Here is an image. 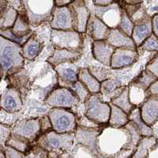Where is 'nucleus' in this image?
<instances>
[{
    "label": "nucleus",
    "instance_id": "obj_5",
    "mask_svg": "<svg viewBox=\"0 0 158 158\" xmlns=\"http://www.w3.org/2000/svg\"><path fill=\"white\" fill-rule=\"evenodd\" d=\"M84 115L99 126L106 125L110 115V102L102 99L100 92L91 94L84 102Z\"/></svg>",
    "mask_w": 158,
    "mask_h": 158
},
{
    "label": "nucleus",
    "instance_id": "obj_38",
    "mask_svg": "<svg viewBox=\"0 0 158 158\" xmlns=\"http://www.w3.org/2000/svg\"><path fill=\"white\" fill-rule=\"evenodd\" d=\"M145 69L149 71L153 76L158 80V52H156L152 59L148 63Z\"/></svg>",
    "mask_w": 158,
    "mask_h": 158
},
{
    "label": "nucleus",
    "instance_id": "obj_41",
    "mask_svg": "<svg viewBox=\"0 0 158 158\" xmlns=\"http://www.w3.org/2000/svg\"><path fill=\"white\" fill-rule=\"evenodd\" d=\"M146 158H158V141L149 149Z\"/></svg>",
    "mask_w": 158,
    "mask_h": 158
},
{
    "label": "nucleus",
    "instance_id": "obj_46",
    "mask_svg": "<svg viewBox=\"0 0 158 158\" xmlns=\"http://www.w3.org/2000/svg\"><path fill=\"white\" fill-rule=\"evenodd\" d=\"M2 79V73H1V69H0V80Z\"/></svg>",
    "mask_w": 158,
    "mask_h": 158
},
{
    "label": "nucleus",
    "instance_id": "obj_24",
    "mask_svg": "<svg viewBox=\"0 0 158 158\" xmlns=\"http://www.w3.org/2000/svg\"><path fill=\"white\" fill-rule=\"evenodd\" d=\"M78 80L84 84L91 94L100 92L101 83L90 73L88 68H79Z\"/></svg>",
    "mask_w": 158,
    "mask_h": 158
},
{
    "label": "nucleus",
    "instance_id": "obj_2",
    "mask_svg": "<svg viewBox=\"0 0 158 158\" xmlns=\"http://www.w3.org/2000/svg\"><path fill=\"white\" fill-rule=\"evenodd\" d=\"M23 46L0 36V69L2 78L17 74L24 68Z\"/></svg>",
    "mask_w": 158,
    "mask_h": 158
},
{
    "label": "nucleus",
    "instance_id": "obj_48",
    "mask_svg": "<svg viewBox=\"0 0 158 158\" xmlns=\"http://www.w3.org/2000/svg\"><path fill=\"white\" fill-rule=\"evenodd\" d=\"M131 158H132V157H131Z\"/></svg>",
    "mask_w": 158,
    "mask_h": 158
},
{
    "label": "nucleus",
    "instance_id": "obj_32",
    "mask_svg": "<svg viewBox=\"0 0 158 158\" xmlns=\"http://www.w3.org/2000/svg\"><path fill=\"white\" fill-rule=\"evenodd\" d=\"M69 89H71L72 91L74 92L75 94L76 95V96L78 97L79 100H80V102H82L84 103L87 99H88L89 95H91L88 90L84 87V84H82L80 81H76L75 82L74 84H73L72 85L70 86V88Z\"/></svg>",
    "mask_w": 158,
    "mask_h": 158
},
{
    "label": "nucleus",
    "instance_id": "obj_4",
    "mask_svg": "<svg viewBox=\"0 0 158 158\" xmlns=\"http://www.w3.org/2000/svg\"><path fill=\"white\" fill-rule=\"evenodd\" d=\"M36 145L41 147L48 152L57 153L68 152L71 150L75 142V133L59 134L50 130L41 134L36 140Z\"/></svg>",
    "mask_w": 158,
    "mask_h": 158
},
{
    "label": "nucleus",
    "instance_id": "obj_10",
    "mask_svg": "<svg viewBox=\"0 0 158 158\" xmlns=\"http://www.w3.org/2000/svg\"><path fill=\"white\" fill-rule=\"evenodd\" d=\"M11 134L21 136L34 143L41 134V118H25L18 122L12 127Z\"/></svg>",
    "mask_w": 158,
    "mask_h": 158
},
{
    "label": "nucleus",
    "instance_id": "obj_34",
    "mask_svg": "<svg viewBox=\"0 0 158 158\" xmlns=\"http://www.w3.org/2000/svg\"><path fill=\"white\" fill-rule=\"evenodd\" d=\"M138 50L148 52H158V37L155 34L149 36L138 48Z\"/></svg>",
    "mask_w": 158,
    "mask_h": 158
},
{
    "label": "nucleus",
    "instance_id": "obj_31",
    "mask_svg": "<svg viewBox=\"0 0 158 158\" xmlns=\"http://www.w3.org/2000/svg\"><path fill=\"white\" fill-rule=\"evenodd\" d=\"M68 158H99V156L88 147L76 144L70 154L68 155Z\"/></svg>",
    "mask_w": 158,
    "mask_h": 158
},
{
    "label": "nucleus",
    "instance_id": "obj_22",
    "mask_svg": "<svg viewBox=\"0 0 158 158\" xmlns=\"http://www.w3.org/2000/svg\"><path fill=\"white\" fill-rule=\"evenodd\" d=\"M106 41L115 48L122 47L137 48L132 37L125 34L119 28L110 29Z\"/></svg>",
    "mask_w": 158,
    "mask_h": 158
},
{
    "label": "nucleus",
    "instance_id": "obj_13",
    "mask_svg": "<svg viewBox=\"0 0 158 158\" xmlns=\"http://www.w3.org/2000/svg\"><path fill=\"white\" fill-rule=\"evenodd\" d=\"M139 52L138 48L122 47L116 48L111 58L110 69H121L127 68L138 61Z\"/></svg>",
    "mask_w": 158,
    "mask_h": 158
},
{
    "label": "nucleus",
    "instance_id": "obj_36",
    "mask_svg": "<svg viewBox=\"0 0 158 158\" xmlns=\"http://www.w3.org/2000/svg\"><path fill=\"white\" fill-rule=\"evenodd\" d=\"M19 13L16 10L13 8H8L7 11L3 18H5V22H4L2 28H11L15 24V21L17 19Z\"/></svg>",
    "mask_w": 158,
    "mask_h": 158
},
{
    "label": "nucleus",
    "instance_id": "obj_28",
    "mask_svg": "<svg viewBox=\"0 0 158 158\" xmlns=\"http://www.w3.org/2000/svg\"><path fill=\"white\" fill-rule=\"evenodd\" d=\"M110 102L114 104L115 106H118L119 108H121L122 110H124L128 114L132 111L133 109L136 106L130 101V88H129V86L125 87L121 93L119 94L118 96H116L115 98H114Z\"/></svg>",
    "mask_w": 158,
    "mask_h": 158
},
{
    "label": "nucleus",
    "instance_id": "obj_43",
    "mask_svg": "<svg viewBox=\"0 0 158 158\" xmlns=\"http://www.w3.org/2000/svg\"><path fill=\"white\" fill-rule=\"evenodd\" d=\"M115 2H118V0H94V4L95 6H105Z\"/></svg>",
    "mask_w": 158,
    "mask_h": 158
},
{
    "label": "nucleus",
    "instance_id": "obj_42",
    "mask_svg": "<svg viewBox=\"0 0 158 158\" xmlns=\"http://www.w3.org/2000/svg\"><path fill=\"white\" fill-rule=\"evenodd\" d=\"M152 33L158 37V14L152 17Z\"/></svg>",
    "mask_w": 158,
    "mask_h": 158
},
{
    "label": "nucleus",
    "instance_id": "obj_27",
    "mask_svg": "<svg viewBox=\"0 0 158 158\" xmlns=\"http://www.w3.org/2000/svg\"><path fill=\"white\" fill-rule=\"evenodd\" d=\"M129 119H130V121L133 122L136 125L140 134L142 137L153 136V132H152L151 127H149L141 118L139 106H136L133 109L132 111L129 114Z\"/></svg>",
    "mask_w": 158,
    "mask_h": 158
},
{
    "label": "nucleus",
    "instance_id": "obj_37",
    "mask_svg": "<svg viewBox=\"0 0 158 158\" xmlns=\"http://www.w3.org/2000/svg\"><path fill=\"white\" fill-rule=\"evenodd\" d=\"M11 129L10 125L0 123V144L6 143L11 134Z\"/></svg>",
    "mask_w": 158,
    "mask_h": 158
},
{
    "label": "nucleus",
    "instance_id": "obj_17",
    "mask_svg": "<svg viewBox=\"0 0 158 158\" xmlns=\"http://www.w3.org/2000/svg\"><path fill=\"white\" fill-rule=\"evenodd\" d=\"M139 106L142 120L149 127L153 126L158 120V96L147 95Z\"/></svg>",
    "mask_w": 158,
    "mask_h": 158
},
{
    "label": "nucleus",
    "instance_id": "obj_1",
    "mask_svg": "<svg viewBox=\"0 0 158 158\" xmlns=\"http://www.w3.org/2000/svg\"><path fill=\"white\" fill-rule=\"evenodd\" d=\"M142 138L133 122L121 128L108 124L102 127L97 137V153L99 158H117L124 150H135Z\"/></svg>",
    "mask_w": 158,
    "mask_h": 158
},
{
    "label": "nucleus",
    "instance_id": "obj_23",
    "mask_svg": "<svg viewBox=\"0 0 158 158\" xmlns=\"http://www.w3.org/2000/svg\"><path fill=\"white\" fill-rule=\"evenodd\" d=\"M43 48V43L36 33H33L23 46V54L25 60H33L38 56Z\"/></svg>",
    "mask_w": 158,
    "mask_h": 158
},
{
    "label": "nucleus",
    "instance_id": "obj_7",
    "mask_svg": "<svg viewBox=\"0 0 158 158\" xmlns=\"http://www.w3.org/2000/svg\"><path fill=\"white\" fill-rule=\"evenodd\" d=\"M83 34L74 30H60L51 29V42L55 48L82 52L84 47Z\"/></svg>",
    "mask_w": 158,
    "mask_h": 158
},
{
    "label": "nucleus",
    "instance_id": "obj_25",
    "mask_svg": "<svg viewBox=\"0 0 158 158\" xmlns=\"http://www.w3.org/2000/svg\"><path fill=\"white\" fill-rule=\"evenodd\" d=\"M125 87L122 88L120 83L118 80L107 79L101 83L100 93L102 94V99L105 102H110L114 98L121 93Z\"/></svg>",
    "mask_w": 158,
    "mask_h": 158
},
{
    "label": "nucleus",
    "instance_id": "obj_19",
    "mask_svg": "<svg viewBox=\"0 0 158 158\" xmlns=\"http://www.w3.org/2000/svg\"><path fill=\"white\" fill-rule=\"evenodd\" d=\"M57 74L58 86L69 88L75 82L78 81V69L73 63L63 64L54 68Z\"/></svg>",
    "mask_w": 158,
    "mask_h": 158
},
{
    "label": "nucleus",
    "instance_id": "obj_30",
    "mask_svg": "<svg viewBox=\"0 0 158 158\" xmlns=\"http://www.w3.org/2000/svg\"><path fill=\"white\" fill-rule=\"evenodd\" d=\"M156 80L157 79L149 71L145 69L135 80H134L130 83V85L136 87L145 92L146 90L149 88V86Z\"/></svg>",
    "mask_w": 158,
    "mask_h": 158
},
{
    "label": "nucleus",
    "instance_id": "obj_6",
    "mask_svg": "<svg viewBox=\"0 0 158 158\" xmlns=\"http://www.w3.org/2000/svg\"><path fill=\"white\" fill-rule=\"evenodd\" d=\"M47 116L52 130L59 134L75 133L77 128V118L69 109L51 108Z\"/></svg>",
    "mask_w": 158,
    "mask_h": 158
},
{
    "label": "nucleus",
    "instance_id": "obj_35",
    "mask_svg": "<svg viewBox=\"0 0 158 158\" xmlns=\"http://www.w3.org/2000/svg\"><path fill=\"white\" fill-rule=\"evenodd\" d=\"M90 73L95 76L99 82L102 83L110 78V71L107 69L101 67H89Z\"/></svg>",
    "mask_w": 158,
    "mask_h": 158
},
{
    "label": "nucleus",
    "instance_id": "obj_15",
    "mask_svg": "<svg viewBox=\"0 0 158 158\" xmlns=\"http://www.w3.org/2000/svg\"><path fill=\"white\" fill-rule=\"evenodd\" d=\"M102 127L103 126H101L97 128H89V127L77 126V128L75 131V142L76 144H81V145L88 147L98 155L96 140Z\"/></svg>",
    "mask_w": 158,
    "mask_h": 158
},
{
    "label": "nucleus",
    "instance_id": "obj_21",
    "mask_svg": "<svg viewBox=\"0 0 158 158\" xmlns=\"http://www.w3.org/2000/svg\"><path fill=\"white\" fill-rule=\"evenodd\" d=\"M81 56H82V52L55 48L52 56L47 59V62L53 68H56L58 65L63 64H73L78 61Z\"/></svg>",
    "mask_w": 158,
    "mask_h": 158
},
{
    "label": "nucleus",
    "instance_id": "obj_12",
    "mask_svg": "<svg viewBox=\"0 0 158 158\" xmlns=\"http://www.w3.org/2000/svg\"><path fill=\"white\" fill-rule=\"evenodd\" d=\"M123 13V6L118 2L105 6H95L94 14L110 29L118 28Z\"/></svg>",
    "mask_w": 158,
    "mask_h": 158
},
{
    "label": "nucleus",
    "instance_id": "obj_39",
    "mask_svg": "<svg viewBox=\"0 0 158 158\" xmlns=\"http://www.w3.org/2000/svg\"><path fill=\"white\" fill-rule=\"evenodd\" d=\"M149 95H154L158 96V80H155L154 82L149 86V88L145 91V95L146 96Z\"/></svg>",
    "mask_w": 158,
    "mask_h": 158
},
{
    "label": "nucleus",
    "instance_id": "obj_8",
    "mask_svg": "<svg viewBox=\"0 0 158 158\" xmlns=\"http://www.w3.org/2000/svg\"><path fill=\"white\" fill-rule=\"evenodd\" d=\"M130 19L134 23V29L131 37L134 40L137 48H138L149 36L152 34V18L141 6L132 15Z\"/></svg>",
    "mask_w": 158,
    "mask_h": 158
},
{
    "label": "nucleus",
    "instance_id": "obj_14",
    "mask_svg": "<svg viewBox=\"0 0 158 158\" xmlns=\"http://www.w3.org/2000/svg\"><path fill=\"white\" fill-rule=\"evenodd\" d=\"M0 107L6 113L15 114L23 108L20 91L14 87H7L0 95Z\"/></svg>",
    "mask_w": 158,
    "mask_h": 158
},
{
    "label": "nucleus",
    "instance_id": "obj_11",
    "mask_svg": "<svg viewBox=\"0 0 158 158\" xmlns=\"http://www.w3.org/2000/svg\"><path fill=\"white\" fill-rule=\"evenodd\" d=\"M72 13L73 30L80 34H86L91 12L84 0H76L69 5Z\"/></svg>",
    "mask_w": 158,
    "mask_h": 158
},
{
    "label": "nucleus",
    "instance_id": "obj_44",
    "mask_svg": "<svg viewBox=\"0 0 158 158\" xmlns=\"http://www.w3.org/2000/svg\"><path fill=\"white\" fill-rule=\"evenodd\" d=\"M76 0H55L56 6H69V4L73 2Z\"/></svg>",
    "mask_w": 158,
    "mask_h": 158
},
{
    "label": "nucleus",
    "instance_id": "obj_3",
    "mask_svg": "<svg viewBox=\"0 0 158 158\" xmlns=\"http://www.w3.org/2000/svg\"><path fill=\"white\" fill-rule=\"evenodd\" d=\"M21 2L30 26H38L50 23L56 7L55 0H21Z\"/></svg>",
    "mask_w": 158,
    "mask_h": 158
},
{
    "label": "nucleus",
    "instance_id": "obj_45",
    "mask_svg": "<svg viewBox=\"0 0 158 158\" xmlns=\"http://www.w3.org/2000/svg\"><path fill=\"white\" fill-rule=\"evenodd\" d=\"M123 3L130 4V5H134V4L141 3L142 0H122Z\"/></svg>",
    "mask_w": 158,
    "mask_h": 158
},
{
    "label": "nucleus",
    "instance_id": "obj_20",
    "mask_svg": "<svg viewBox=\"0 0 158 158\" xmlns=\"http://www.w3.org/2000/svg\"><path fill=\"white\" fill-rule=\"evenodd\" d=\"M110 30L109 26H106L95 14L91 13L86 34H88L94 41H100L107 39Z\"/></svg>",
    "mask_w": 158,
    "mask_h": 158
},
{
    "label": "nucleus",
    "instance_id": "obj_18",
    "mask_svg": "<svg viewBox=\"0 0 158 158\" xmlns=\"http://www.w3.org/2000/svg\"><path fill=\"white\" fill-rule=\"evenodd\" d=\"M115 48L112 46L106 40L94 41L92 43V55L97 61L106 67H110L111 58Z\"/></svg>",
    "mask_w": 158,
    "mask_h": 158
},
{
    "label": "nucleus",
    "instance_id": "obj_9",
    "mask_svg": "<svg viewBox=\"0 0 158 158\" xmlns=\"http://www.w3.org/2000/svg\"><path fill=\"white\" fill-rule=\"evenodd\" d=\"M45 104L51 108L71 109L77 106L80 100L76 94L69 88L60 87L52 90L45 98Z\"/></svg>",
    "mask_w": 158,
    "mask_h": 158
},
{
    "label": "nucleus",
    "instance_id": "obj_40",
    "mask_svg": "<svg viewBox=\"0 0 158 158\" xmlns=\"http://www.w3.org/2000/svg\"><path fill=\"white\" fill-rule=\"evenodd\" d=\"M8 10V2L6 0H0V19L5 16Z\"/></svg>",
    "mask_w": 158,
    "mask_h": 158
},
{
    "label": "nucleus",
    "instance_id": "obj_47",
    "mask_svg": "<svg viewBox=\"0 0 158 158\" xmlns=\"http://www.w3.org/2000/svg\"><path fill=\"white\" fill-rule=\"evenodd\" d=\"M0 110H1V107H0Z\"/></svg>",
    "mask_w": 158,
    "mask_h": 158
},
{
    "label": "nucleus",
    "instance_id": "obj_26",
    "mask_svg": "<svg viewBox=\"0 0 158 158\" xmlns=\"http://www.w3.org/2000/svg\"><path fill=\"white\" fill-rule=\"evenodd\" d=\"M110 115L108 125L114 128H121L128 124L130 122L128 114L111 102H110Z\"/></svg>",
    "mask_w": 158,
    "mask_h": 158
},
{
    "label": "nucleus",
    "instance_id": "obj_16",
    "mask_svg": "<svg viewBox=\"0 0 158 158\" xmlns=\"http://www.w3.org/2000/svg\"><path fill=\"white\" fill-rule=\"evenodd\" d=\"M50 27L53 30H73V18L69 6L55 7L50 21Z\"/></svg>",
    "mask_w": 158,
    "mask_h": 158
},
{
    "label": "nucleus",
    "instance_id": "obj_29",
    "mask_svg": "<svg viewBox=\"0 0 158 158\" xmlns=\"http://www.w3.org/2000/svg\"><path fill=\"white\" fill-rule=\"evenodd\" d=\"M157 142V140L153 136L142 137L136 147L132 158H146L149 149Z\"/></svg>",
    "mask_w": 158,
    "mask_h": 158
},
{
    "label": "nucleus",
    "instance_id": "obj_33",
    "mask_svg": "<svg viewBox=\"0 0 158 158\" xmlns=\"http://www.w3.org/2000/svg\"><path fill=\"white\" fill-rule=\"evenodd\" d=\"M118 28H119L121 30H123L125 34H127V35L130 36V37L132 35L133 29H134V23H133L132 20L130 19V18L129 17L127 11L125 10V9L123 7V13H122L121 21H120V23H119Z\"/></svg>",
    "mask_w": 158,
    "mask_h": 158
}]
</instances>
